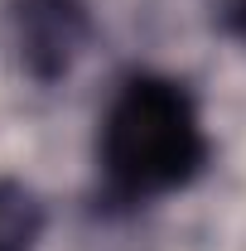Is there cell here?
<instances>
[{"instance_id": "2", "label": "cell", "mask_w": 246, "mask_h": 251, "mask_svg": "<svg viewBox=\"0 0 246 251\" xmlns=\"http://www.w3.org/2000/svg\"><path fill=\"white\" fill-rule=\"evenodd\" d=\"M10 39H15L20 68L39 82H53L87 49L92 15L82 0H15L10 5Z\"/></svg>"}, {"instance_id": "3", "label": "cell", "mask_w": 246, "mask_h": 251, "mask_svg": "<svg viewBox=\"0 0 246 251\" xmlns=\"http://www.w3.org/2000/svg\"><path fill=\"white\" fill-rule=\"evenodd\" d=\"M44 237V203L29 184L0 179V251H34Z\"/></svg>"}, {"instance_id": "1", "label": "cell", "mask_w": 246, "mask_h": 251, "mask_svg": "<svg viewBox=\"0 0 246 251\" xmlns=\"http://www.w3.org/2000/svg\"><path fill=\"white\" fill-rule=\"evenodd\" d=\"M101 174L125 203H150L188 188L208 164V130L184 82L135 73L101 116Z\"/></svg>"}, {"instance_id": "4", "label": "cell", "mask_w": 246, "mask_h": 251, "mask_svg": "<svg viewBox=\"0 0 246 251\" xmlns=\"http://www.w3.org/2000/svg\"><path fill=\"white\" fill-rule=\"evenodd\" d=\"M227 29L246 44V0H227Z\"/></svg>"}]
</instances>
